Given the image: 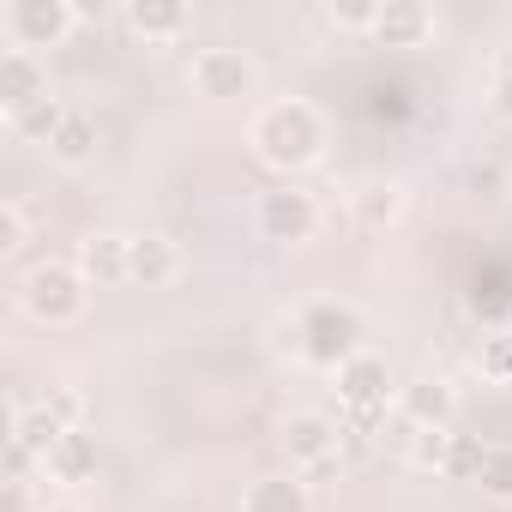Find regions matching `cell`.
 I'll return each mask as SVG.
<instances>
[{
    "mask_svg": "<svg viewBox=\"0 0 512 512\" xmlns=\"http://www.w3.org/2000/svg\"><path fill=\"white\" fill-rule=\"evenodd\" d=\"M326 139H332V127H326L320 103H308V97H272V103H260V109L247 115L253 157H260L266 169H278L284 181L302 175V169H314L326 157Z\"/></svg>",
    "mask_w": 512,
    "mask_h": 512,
    "instance_id": "obj_1",
    "label": "cell"
},
{
    "mask_svg": "<svg viewBox=\"0 0 512 512\" xmlns=\"http://www.w3.org/2000/svg\"><path fill=\"white\" fill-rule=\"evenodd\" d=\"M296 320H302V362H308V368L338 374L350 356H362V314H356L350 302L320 296V302L296 308Z\"/></svg>",
    "mask_w": 512,
    "mask_h": 512,
    "instance_id": "obj_2",
    "label": "cell"
},
{
    "mask_svg": "<svg viewBox=\"0 0 512 512\" xmlns=\"http://www.w3.org/2000/svg\"><path fill=\"white\" fill-rule=\"evenodd\" d=\"M85 302H91V284L79 278V266L43 260L19 278V308L37 326H73V320H85Z\"/></svg>",
    "mask_w": 512,
    "mask_h": 512,
    "instance_id": "obj_3",
    "label": "cell"
},
{
    "mask_svg": "<svg viewBox=\"0 0 512 512\" xmlns=\"http://www.w3.org/2000/svg\"><path fill=\"white\" fill-rule=\"evenodd\" d=\"M253 229H260V241H272V247H302L320 229V199L302 181H278V187H266L253 199Z\"/></svg>",
    "mask_w": 512,
    "mask_h": 512,
    "instance_id": "obj_4",
    "label": "cell"
},
{
    "mask_svg": "<svg viewBox=\"0 0 512 512\" xmlns=\"http://www.w3.org/2000/svg\"><path fill=\"white\" fill-rule=\"evenodd\" d=\"M73 31H79L73 0H13V7H0V37H7V49H25V55L61 49Z\"/></svg>",
    "mask_w": 512,
    "mask_h": 512,
    "instance_id": "obj_5",
    "label": "cell"
},
{
    "mask_svg": "<svg viewBox=\"0 0 512 512\" xmlns=\"http://www.w3.org/2000/svg\"><path fill=\"white\" fill-rule=\"evenodd\" d=\"M187 85L205 103H247L260 91V61L241 55V49H199L187 67Z\"/></svg>",
    "mask_w": 512,
    "mask_h": 512,
    "instance_id": "obj_6",
    "label": "cell"
},
{
    "mask_svg": "<svg viewBox=\"0 0 512 512\" xmlns=\"http://www.w3.org/2000/svg\"><path fill=\"white\" fill-rule=\"evenodd\" d=\"M332 380H338V398L350 404V416H356L362 428H374V422L386 416V404H392V368H386V356L362 350V356H350Z\"/></svg>",
    "mask_w": 512,
    "mask_h": 512,
    "instance_id": "obj_7",
    "label": "cell"
},
{
    "mask_svg": "<svg viewBox=\"0 0 512 512\" xmlns=\"http://www.w3.org/2000/svg\"><path fill=\"white\" fill-rule=\"evenodd\" d=\"M278 440L290 452V470H320L338 458V416L326 410H290L278 422Z\"/></svg>",
    "mask_w": 512,
    "mask_h": 512,
    "instance_id": "obj_8",
    "label": "cell"
},
{
    "mask_svg": "<svg viewBox=\"0 0 512 512\" xmlns=\"http://www.w3.org/2000/svg\"><path fill=\"white\" fill-rule=\"evenodd\" d=\"M73 266H79V278H85L91 290H121V284H133V235H115V229L85 235Z\"/></svg>",
    "mask_w": 512,
    "mask_h": 512,
    "instance_id": "obj_9",
    "label": "cell"
},
{
    "mask_svg": "<svg viewBox=\"0 0 512 512\" xmlns=\"http://www.w3.org/2000/svg\"><path fill=\"white\" fill-rule=\"evenodd\" d=\"M49 97V73H43V55H25V49H0V109L19 115L31 103Z\"/></svg>",
    "mask_w": 512,
    "mask_h": 512,
    "instance_id": "obj_10",
    "label": "cell"
},
{
    "mask_svg": "<svg viewBox=\"0 0 512 512\" xmlns=\"http://www.w3.org/2000/svg\"><path fill=\"white\" fill-rule=\"evenodd\" d=\"M434 31H440V19H434V7H422V0H380L374 43H386V49H422Z\"/></svg>",
    "mask_w": 512,
    "mask_h": 512,
    "instance_id": "obj_11",
    "label": "cell"
},
{
    "mask_svg": "<svg viewBox=\"0 0 512 512\" xmlns=\"http://www.w3.org/2000/svg\"><path fill=\"white\" fill-rule=\"evenodd\" d=\"M452 410H458V392L440 374H422V380L398 386V416L410 428H452Z\"/></svg>",
    "mask_w": 512,
    "mask_h": 512,
    "instance_id": "obj_12",
    "label": "cell"
},
{
    "mask_svg": "<svg viewBox=\"0 0 512 512\" xmlns=\"http://www.w3.org/2000/svg\"><path fill=\"white\" fill-rule=\"evenodd\" d=\"M241 512H314V488L302 470H278V476H253L241 494Z\"/></svg>",
    "mask_w": 512,
    "mask_h": 512,
    "instance_id": "obj_13",
    "label": "cell"
},
{
    "mask_svg": "<svg viewBox=\"0 0 512 512\" xmlns=\"http://www.w3.org/2000/svg\"><path fill=\"white\" fill-rule=\"evenodd\" d=\"M404 205H410V193H404V181H392V175H368L356 193H350V211H356V223L362 229H392V223H404Z\"/></svg>",
    "mask_w": 512,
    "mask_h": 512,
    "instance_id": "obj_14",
    "label": "cell"
},
{
    "mask_svg": "<svg viewBox=\"0 0 512 512\" xmlns=\"http://www.w3.org/2000/svg\"><path fill=\"white\" fill-rule=\"evenodd\" d=\"M127 31L145 37V43H181L193 31V13L181 7V0H127Z\"/></svg>",
    "mask_w": 512,
    "mask_h": 512,
    "instance_id": "obj_15",
    "label": "cell"
},
{
    "mask_svg": "<svg viewBox=\"0 0 512 512\" xmlns=\"http://www.w3.org/2000/svg\"><path fill=\"white\" fill-rule=\"evenodd\" d=\"M181 247L169 235H133V284L139 290H169L181 278Z\"/></svg>",
    "mask_w": 512,
    "mask_h": 512,
    "instance_id": "obj_16",
    "label": "cell"
},
{
    "mask_svg": "<svg viewBox=\"0 0 512 512\" xmlns=\"http://www.w3.org/2000/svg\"><path fill=\"white\" fill-rule=\"evenodd\" d=\"M43 476H49V482H67V488L97 482V434L67 428V434H61V446L43 458Z\"/></svg>",
    "mask_w": 512,
    "mask_h": 512,
    "instance_id": "obj_17",
    "label": "cell"
},
{
    "mask_svg": "<svg viewBox=\"0 0 512 512\" xmlns=\"http://www.w3.org/2000/svg\"><path fill=\"white\" fill-rule=\"evenodd\" d=\"M61 434H67V422H61L49 404H19V410H13V440H19L31 458H49V452L61 446Z\"/></svg>",
    "mask_w": 512,
    "mask_h": 512,
    "instance_id": "obj_18",
    "label": "cell"
},
{
    "mask_svg": "<svg viewBox=\"0 0 512 512\" xmlns=\"http://www.w3.org/2000/svg\"><path fill=\"white\" fill-rule=\"evenodd\" d=\"M49 157H55L61 169H85V163L97 157V121H91L85 109H73V115L61 121V133L49 139Z\"/></svg>",
    "mask_w": 512,
    "mask_h": 512,
    "instance_id": "obj_19",
    "label": "cell"
},
{
    "mask_svg": "<svg viewBox=\"0 0 512 512\" xmlns=\"http://www.w3.org/2000/svg\"><path fill=\"white\" fill-rule=\"evenodd\" d=\"M73 109L61 103V97H43V103H31V109H19V115H7V127L19 133V139H31V145H43L49 151V139L61 133V121H67Z\"/></svg>",
    "mask_w": 512,
    "mask_h": 512,
    "instance_id": "obj_20",
    "label": "cell"
},
{
    "mask_svg": "<svg viewBox=\"0 0 512 512\" xmlns=\"http://www.w3.org/2000/svg\"><path fill=\"white\" fill-rule=\"evenodd\" d=\"M446 458H452V428H416L404 464H410V470H434V476H446Z\"/></svg>",
    "mask_w": 512,
    "mask_h": 512,
    "instance_id": "obj_21",
    "label": "cell"
},
{
    "mask_svg": "<svg viewBox=\"0 0 512 512\" xmlns=\"http://www.w3.org/2000/svg\"><path fill=\"white\" fill-rule=\"evenodd\" d=\"M326 19H332V31H350V37H374V25H380V0H338V7H326Z\"/></svg>",
    "mask_w": 512,
    "mask_h": 512,
    "instance_id": "obj_22",
    "label": "cell"
},
{
    "mask_svg": "<svg viewBox=\"0 0 512 512\" xmlns=\"http://www.w3.org/2000/svg\"><path fill=\"white\" fill-rule=\"evenodd\" d=\"M482 494H494V500H512V446H488V458H482Z\"/></svg>",
    "mask_w": 512,
    "mask_h": 512,
    "instance_id": "obj_23",
    "label": "cell"
},
{
    "mask_svg": "<svg viewBox=\"0 0 512 512\" xmlns=\"http://www.w3.org/2000/svg\"><path fill=\"white\" fill-rule=\"evenodd\" d=\"M31 241V217L19 199H0V253H19Z\"/></svg>",
    "mask_w": 512,
    "mask_h": 512,
    "instance_id": "obj_24",
    "label": "cell"
},
{
    "mask_svg": "<svg viewBox=\"0 0 512 512\" xmlns=\"http://www.w3.org/2000/svg\"><path fill=\"white\" fill-rule=\"evenodd\" d=\"M482 458H488V446H476L470 434H452V458H446V476H482Z\"/></svg>",
    "mask_w": 512,
    "mask_h": 512,
    "instance_id": "obj_25",
    "label": "cell"
},
{
    "mask_svg": "<svg viewBox=\"0 0 512 512\" xmlns=\"http://www.w3.org/2000/svg\"><path fill=\"white\" fill-rule=\"evenodd\" d=\"M266 344H272V356H290V362H302V320H296V314H278Z\"/></svg>",
    "mask_w": 512,
    "mask_h": 512,
    "instance_id": "obj_26",
    "label": "cell"
},
{
    "mask_svg": "<svg viewBox=\"0 0 512 512\" xmlns=\"http://www.w3.org/2000/svg\"><path fill=\"white\" fill-rule=\"evenodd\" d=\"M67 428H79V416H85V404H79V392H67V386H49V398H43Z\"/></svg>",
    "mask_w": 512,
    "mask_h": 512,
    "instance_id": "obj_27",
    "label": "cell"
},
{
    "mask_svg": "<svg viewBox=\"0 0 512 512\" xmlns=\"http://www.w3.org/2000/svg\"><path fill=\"white\" fill-rule=\"evenodd\" d=\"M488 109L512 127V67H500V73H494V85H488Z\"/></svg>",
    "mask_w": 512,
    "mask_h": 512,
    "instance_id": "obj_28",
    "label": "cell"
},
{
    "mask_svg": "<svg viewBox=\"0 0 512 512\" xmlns=\"http://www.w3.org/2000/svg\"><path fill=\"white\" fill-rule=\"evenodd\" d=\"M482 368H488L494 380H512V338H494L488 356H482Z\"/></svg>",
    "mask_w": 512,
    "mask_h": 512,
    "instance_id": "obj_29",
    "label": "cell"
},
{
    "mask_svg": "<svg viewBox=\"0 0 512 512\" xmlns=\"http://www.w3.org/2000/svg\"><path fill=\"white\" fill-rule=\"evenodd\" d=\"M43 512H79V506H43Z\"/></svg>",
    "mask_w": 512,
    "mask_h": 512,
    "instance_id": "obj_30",
    "label": "cell"
},
{
    "mask_svg": "<svg viewBox=\"0 0 512 512\" xmlns=\"http://www.w3.org/2000/svg\"><path fill=\"white\" fill-rule=\"evenodd\" d=\"M506 187H512V163H506Z\"/></svg>",
    "mask_w": 512,
    "mask_h": 512,
    "instance_id": "obj_31",
    "label": "cell"
}]
</instances>
